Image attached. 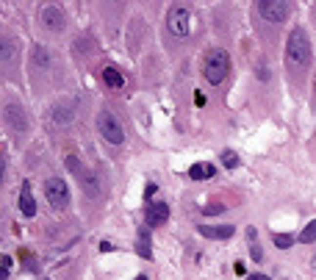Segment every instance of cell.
I'll list each match as a JSON object with an SVG mask.
<instances>
[{
  "mask_svg": "<svg viewBox=\"0 0 316 280\" xmlns=\"http://www.w3.org/2000/svg\"><path fill=\"white\" fill-rule=\"evenodd\" d=\"M247 236H250V255H253L255 261H261V258H264V253H261V247H258V233H255V228H247Z\"/></svg>",
  "mask_w": 316,
  "mask_h": 280,
  "instance_id": "cell-16",
  "label": "cell"
},
{
  "mask_svg": "<svg viewBox=\"0 0 316 280\" xmlns=\"http://www.w3.org/2000/svg\"><path fill=\"white\" fill-rule=\"evenodd\" d=\"M136 253L142 255V258H153V250H150V233H147L145 228L139 230V236H136Z\"/></svg>",
  "mask_w": 316,
  "mask_h": 280,
  "instance_id": "cell-14",
  "label": "cell"
},
{
  "mask_svg": "<svg viewBox=\"0 0 316 280\" xmlns=\"http://www.w3.org/2000/svg\"><path fill=\"white\" fill-rule=\"evenodd\" d=\"M153 194H155V183H150V186H147V192H145V200H150ZM150 203H153V200H150Z\"/></svg>",
  "mask_w": 316,
  "mask_h": 280,
  "instance_id": "cell-22",
  "label": "cell"
},
{
  "mask_svg": "<svg viewBox=\"0 0 316 280\" xmlns=\"http://www.w3.org/2000/svg\"><path fill=\"white\" fill-rule=\"evenodd\" d=\"M67 167H69V172H75L78 178L84 180V186L89 189V192H97V183H94V172L86 170L81 158H75V155H67Z\"/></svg>",
  "mask_w": 316,
  "mask_h": 280,
  "instance_id": "cell-8",
  "label": "cell"
},
{
  "mask_svg": "<svg viewBox=\"0 0 316 280\" xmlns=\"http://www.w3.org/2000/svg\"><path fill=\"white\" fill-rule=\"evenodd\" d=\"M228 69H231V56L225 50H211L208 56H205V67H203V75H205V81L211 86H219L228 78Z\"/></svg>",
  "mask_w": 316,
  "mask_h": 280,
  "instance_id": "cell-2",
  "label": "cell"
},
{
  "mask_svg": "<svg viewBox=\"0 0 316 280\" xmlns=\"http://www.w3.org/2000/svg\"><path fill=\"white\" fill-rule=\"evenodd\" d=\"M272 241H274V247H280V250H289V247L294 244V238H291L289 233H272Z\"/></svg>",
  "mask_w": 316,
  "mask_h": 280,
  "instance_id": "cell-17",
  "label": "cell"
},
{
  "mask_svg": "<svg viewBox=\"0 0 316 280\" xmlns=\"http://www.w3.org/2000/svg\"><path fill=\"white\" fill-rule=\"evenodd\" d=\"M97 130L103 133V139L108 142V145H122L125 142V128H122V122L117 119V114L108 108H103L100 114H97Z\"/></svg>",
  "mask_w": 316,
  "mask_h": 280,
  "instance_id": "cell-3",
  "label": "cell"
},
{
  "mask_svg": "<svg viewBox=\"0 0 316 280\" xmlns=\"http://www.w3.org/2000/svg\"><path fill=\"white\" fill-rule=\"evenodd\" d=\"M136 280H147V278H145V275H139V278H136Z\"/></svg>",
  "mask_w": 316,
  "mask_h": 280,
  "instance_id": "cell-25",
  "label": "cell"
},
{
  "mask_svg": "<svg viewBox=\"0 0 316 280\" xmlns=\"http://www.w3.org/2000/svg\"><path fill=\"white\" fill-rule=\"evenodd\" d=\"M222 211H225L222 203H208V205H203V214H205V216H216V214H222Z\"/></svg>",
  "mask_w": 316,
  "mask_h": 280,
  "instance_id": "cell-20",
  "label": "cell"
},
{
  "mask_svg": "<svg viewBox=\"0 0 316 280\" xmlns=\"http://www.w3.org/2000/svg\"><path fill=\"white\" fill-rule=\"evenodd\" d=\"M258 14L266 22H283V20L289 17V3L286 0H261L258 3Z\"/></svg>",
  "mask_w": 316,
  "mask_h": 280,
  "instance_id": "cell-6",
  "label": "cell"
},
{
  "mask_svg": "<svg viewBox=\"0 0 316 280\" xmlns=\"http://www.w3.org/2000/svg\"><path fill=\"white\" fill-rule=\"evenodd\" d=\"M314 238H316V222H308L305 230L299 233V241H302V244H311Z\"/></svg>",
  "mask_w": 316,
  "mask_h": 280,
  "instance_id": "cell-18",
  "label": "cell"
},
{
  "mask_svg": "<svg viewBox=\"0 0 316 280\" xmlns=\"http://www.w3.org/2000/svg\"><path fill=\"white\" fill-rule=\"evenodd\" d=\"M6 122L11 125V130H17V133H25V117H22V108L20 106H6Z\"/></svg>",
  "mask_w": 316,
  "mask_h": 280,
  "instance_id": "cell-10",
  "label": "cell"
},
{
  "mask_svg": "<svg viewBox=\"0 0 316 280\" xmlns=\"http://www.w3.org/2000/svg\"><path fill=\"white\" fill-rule=\"evenodd\" d=\"M167 28H169L175 36H186L191 31V9L183 6V3H175L167 14Z\"/></svg>",
  "mask_w": 316,
  "mask_h": 280,
  "instance_id": "cell-5",
  "label": "cell"
},
{
  "mask_svg": "<svg viewBox=\"0 0 316 280\" xmlns=\"http://www.w3.org/2000/svg\"><path fill=\"white\" fill-rule=\"evenodd\" d=\"M44 200L50 203L53 211H64L69 205V189L61 178H47L44 183Z\"/></svg>",
  "mask_w": 316,
  "mask_h": 280,
  "instance_id": "cell-4",
  "label": "cell"
},
{
  "mask_svg": "<svg viewBox=\"0 0 316 280\" xmlns=\"http://www.w3.org/2000/svg\"><path fill=\"white\" fill-rule=\"evenodd\" d=\"M200 236L205 238H231L233 236V228L231 225H200Z\"/></svg>",
  "mask_w": 316,
  "mask_h": 280,
  "instance_id": "cell-12",
  "label": "cell"
},
{
  "mask_svg": "<svg viewBox=\"0 0 316 280\" xmlns=\"http://www.w3.org/2000/svg\"><path fill=\"white\" fill-rule=\"evenodd\" d=\"M247 280H272V278H266V275H250Z\"/></svg>",
  "mask_w": 316,
  "mask_h": 280,
  "instance_id": "cell-24",
  "label": "cell"
},
{
  "mask_svg": "<svg viewBox=\"0 0 316 280\" xmlns=\"http://www.w3.org/2000/svg\"><path fill=\"white\" fill-rule=\"evenodd\" d=\"M286 61H289V67H308V61H311V42H308L302 28H294L289 34Z\"/></svg>",
  "mask_w": 316,
  "mask_h": 280,
  "instance_id": "cell-1",
  "label": "cell"
},
{
  "mask_svg": "<svg viewBox=\"0 0 316 280\" xmlns=\"http://www.w3.org/2000/svg\"><path fill=\"white\" fill-rule=\"evenodd\" d=\"M20 211H22V216H34L36 214V200L34 194H31V183H22V192H20Z\"/></svg>",
  "mask_w": 316,
  "mask_h": 280,
  "instance_id": "cell-11",
  "label": "cell"
},
{
  "mask_svg": "<svg viewBox=\"0 0 316 280\" xmlns=\"http://www.w3.org/2000/svg\"><path fill=\"white\" fill-rule=\"evenodd\" d=\"M100 250H103V253H111V250H114V244H108V241H103V244H100Z\"/></svg>",
  "mask_w": 316,
  "mask_h": 280,
  "instance_id": "cell-23",
  "label": "cell"
},
{
  "mask_svg": "<svg viewBox=\"0 0 316 280\" xmlns=\"http://www.w3.org/2000/svg\"><path fill=\"white\" fill-rule=\"evenodd\" d=\"M39 20H42V25L47 28V31H61V28L67 25V17H64V11H61L59 6H44V9L39 11Z\"/></svg>",
  "mask_w": 316,
  "mask_h": 280,
  "instance_id": "cell-7",
  "label": "cell"
},
{
  "mask_svg": "<svg viewBox=\"0 0 316 280\" xmlns=\"http://www.w3.org/2000/svg\"><path fill=\"white\" fill-rule=\"evenodd\" d=\"M214 175H216V167L208 161H200L194 167H189V178L191 180H208V178H214Z\"/></svg>",
  "mask_w": 316,
  "mask_h": 280,
  "instance_id": "cell-13",
  "label": "cell"
},
{
  "mask_svg": "<svg viewBox=\"0 0 316 280\" xmlns=\"http://www.w3.org/2000/svg\"><path fill=\"white\" fill-rule=\"evenodd\" d=\"M103 81L111 86V89H122V86H125V78H122V72H117L114 67H105V69H103Z\"/></svg>",
  "mask_w": 316,
  "mask_h": 280,
  "instance_id": "cell-15",
  "label": "cell"
},
{
  "mask_svg": "<svg viewBox=\"0 0 316 280\" xmlns=\"http://www.w3.org/2000/svg\"><path fill=\"white\" fill-rule=\"evenodd\" d=\"M0 263H3V269H0V278H3V280H9V272H11V258H9V255H3V258H0Z\"/></svg>",
  "mask_w": 316,
  "mask_h": 280,
  "instance_id": "cell-21",
  "label": "cell"
},
{
  "mask_svg": "<svg viewBox=\"0 0 316 280\" xmlns=\"http://www.w3.org/2000/svg\"><path fill=\"white\" fill-rule=\"evenodd\" d=\"M167 219H169V205L161 203V200L147 203V225H150V228H158V225H164Z\"/></svg>",
  "mask_w": 316,
  "mask_h": 280,
  "instance_id": "cell-9",
  "label": "cell"
},
{
  "mask_svg": "<svg viewBox=\"0 0 316 280\" xmlns=\"http://www.w3.org/2000/svg\"><path fill=\"white\" fill-rule=\"evenodd\" d=\"M222 164L228 167V170H236V167H239V155L233 153V150H225V153H222Z\"/></svg>",
  "mask_w": 316,
  "mask_h": 280,
  "instance_id": "cell-19",
  "label": "cell"
}]
</instances>
